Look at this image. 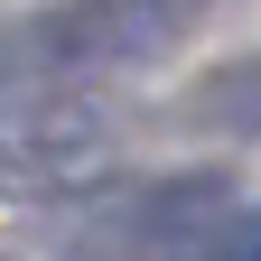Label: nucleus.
<instances>
[{
    "instance_id": "nucleus-1",
    "label": "nucleus",
    "mask_w": 261,
    "mask_h": 261,
    "mask_svg": "<svg viewBox=\"0 0 261 261\" xmlns=\"http://www.w3.org/2000/svg\"><path fill=\"white\" fill-rule=\"evenodd\" d=\"M187 0H47L0 19V103L28 93H84L112 75H140L177 47Z\"/></svg>"
},
{
    "instance_id": "nucleus-2",
    "label": "nucleus",
    "mask_w": 261,
    "mask_h": 261,
    "mask_svg": "<svg viewBox=\"0 0 261 261\" xmlns=\"http://www.w3.org/2000/svg\"><path fill=\"white\" fill-rule=\"evenodd\" d=\"M243 196L224 177H112L75 196V205L47 215V252L56 261H205V243L224 233V215H233Z\"/></svg>"
},
{
    "instance_id": "nucleus-3",
    "label": "nucleus",
    "mask_w": 261,
    "mask_h": 261,
    "mask_svg": "<svg viewBox=\"0 0 261 261\" xmlns=\"http://www.w3.org/2000/svg\"><path fill=\"white\" fill-rule=\"evenodd\" d=\"M130 121L103 93H28L0 103V205H75L112 187Z\"/></svg>"
},
{
    "instance_id": "nucleus-4",
    "label": "nucleus",
    "mask_w": 261,
    "mask_h": 261,
    "mask_svg": "<svg viewBox=\"0 0 261 261\" xmlns=\"http://www.w3.org/2000/svg\"><path fill=\"white\" fill-rule=\"evenodd\" d=\"M177 121H187V130H215V140H261V47L205 65V75L187 84Z\"/></svg>"
},
{
    "instance_id": "nucleus-5",
    "label": "nucleus",
    "mask_w": 261,
    "mask_h": 261,
    "mask_svg": "<svg viewBox=\"0 0 261 261\" xmlns=\"http://www.w3.org/2000/svg\"><path fill=\"white\" fill-rule=\"evenodd\" d=\"M205 261H261V205H233L224 233L205 243Z\"/></svg>"
}]
</instances>
